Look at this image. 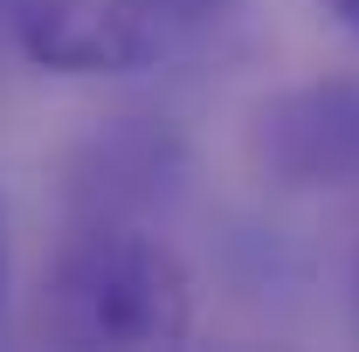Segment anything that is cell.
Masks as SVG:
<instances>
[{"label":"cell","instance_id":"6da1fadb","mask_svg":"<svg viewBox=\"0 0 359 352\" xmlns=\"http://www.w3.org/2000/svg\"><path fill=\"white\" fill-rule=\"evenodd\" d=\"M42 325L55 346H180L194 332V276L145 221H76L42 283Z\"/></svg>","mask_w":359,"mask_h":352},{"label":"cell","instance_id":"7a4b0ae2","mask_svg":"<svg viewBox=\"0 0 359 352\" xmlns=\"http://www.w3.org/2000/svg\"><path fill=\"white\" fill-rule=\"evenodd\" d=\"M249 166L283 194L359 187V76L269 90L249 111Z\"/></svg>","mask_w":359,"mask_h":352},{"label":"cell","instance_id":"3957f363","mask_svg":"<svg viewBox=\"0 0 359 352\" xmlns=\"http://www.w3.org/2000/svg\"><path fill=\"white\" fill-rule=\"evenodd\" d=\"M187 187V138L166 118H104L62 159V194L76 221H145Z\"/></svg>","mask_w":359,"mask_h":352},{"label":"cell","instance_id":"277c9868","mask_svg":"<svg viewBox=\"0 0 359 352\" xmlns=\"http://www.w3.org/2000/svg\"><path fill=\"white\" fill-rule=\"evenodd\" d=\"M159 0H21L14 35L35 69L55 76H132L166 48Z\"/></svg>","mask_w":359,"mask_h":352},{"label":"cell","instance_id":"5b68a950","mask_svg":"<svg viewBox=\"0 0 359 352\" xmlns=\"http://www.w3.org/2000/svg\"><path fill=\"white\" fill-rule=\"evenodd\" d=\"M318 7H325V21H332V28L359 35V0H318Z\"/></svg>","mask_w":359,"mask_h":352},{"label":"cell","instance_id":"8992f818","mask_svg":"<svg viewBox=\"0 0 359 352\" xmlns=\"http://www.w3.org/2000/svg\"><path fill=\"white\" fill-rule=\"evenodd\" d=\"M159 7H166V14H173V21H180V14H215L222 0H159Z\"/></svg>","mask_w":359,"mask_h":352},{"label":"cell","instance_id":"52a82bcc","mask_svg":"<svg viewBox=\"0 0 359 352\" xmlns=\"http://www.w3.org/2000/svg\"><path fill=\"white\" fill-rule=\"evenodd\" d=\"M0 304H7V208H0Z\"/></svg>","mask_w":359,"mask_h":352}]
</instances>
